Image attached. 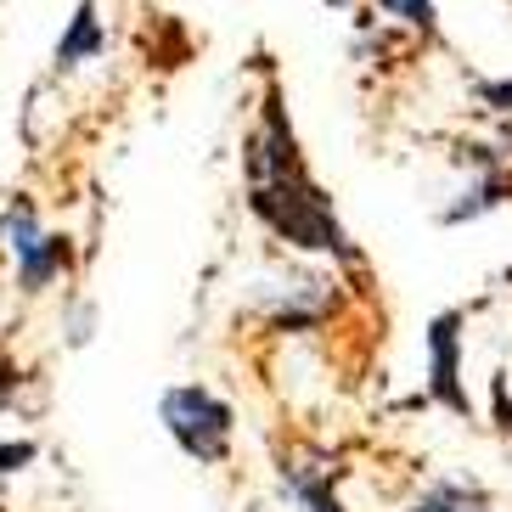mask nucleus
<instances>
[{
	"label": "nucleus",
	"instance_id": "f257e3e1",
	"mask_svg": "<svg viewBox=\"0 0 512 512\" xmlns=\"http://www.w3.org/2000/svg\"><path fill=\"white\" fill-rule=\"evenodd\" d=\"M248 214L254 226L271 242L293 248L304 259H327V265H344V271H366L361 242L349 237L344 214L332 203V192L310 175V181H276V186H248Z\"/></svg>",
	"mask_w": 512,
	"mask_h": 512
},
{
	"label": "nucleus",
	"instance_id": "f03ea898",
	"mask_svg": "<svg viewBox=\"0 0 512 512\" xmlns=\"http://www.w3.org/2000/svg\"><path fill=\"white\" fill-rule=\"evenodd\" d=\"M158 422L169 445L197 467H226L237 451V406L209 383H169L158 394Z\"/></svg>",
	"mask_w": 512,
	"mask_h": 512
},
{
	"label": "nucleus",
	"instance_id": "7ed1b4c3",
	"mask_svg": "<svg viewBox=\"0 0 512 512\" xmlns=\"http://www.w3.org/2000/svg\"><path fill=\"white\" fill-rule=\"evenodd\" d=\"M316 169L304 158V141L293 130V113H287L282 79L265 68V91H259L254 124L242 136V181L248 186H276V181H310Z\"/></svg>",
	"mask_w": 512,
	"mask_h": 512
},
{
	"label": "nucleus",
	"instance_id": "20e7f679",
	"mask_svg": "<svg viewBox=\"0 0 512 512\" xmlns=\"http://www.w3.org/2000/svg\"><path fill=\"white\" fill-rule=\"evenodd\" d=\"M248 310H254V316L265 321V332H276V338H310V332L338 321L344 287H338V276H316V271L276 276V282L254 287Z\"/></svg>",
	"mask_w": 512,
	"mask_h": 512
},
{
	"label": "nucleus",
	"instance_id": "39448f33",
	"mask_svg": "<svg viewBox=\"0 0 512 512\" xmlns=\"http://www.w3.org/2000/svg\"><path fill=\"white\" fill-rule=\"evenodd\" d=\"M467 310L445 304L422 327V394L451 417H473V394H467Z\"/></svg>",
	"mask_w": 512,
	"mask_h": 512
},
{
	"label": "nucleus",
	"instance_id": "423d86ee",
	"mask_svg": "<svg viewBox=\"0 0 512 512\" xmlns=\"http://www.w3.org/2000/svg\"><path fill=\"white\" fill-rule=\"evenodd\" d=\"M462 164L473 169L467 186H456L451 203L434 209V226L439 231H462V226H479L484 214H496L512 203V158L490 141H467L462 147Z\"/></svg>",
	"mask_w": 512,
	"mask_h": 512
},
{
	"label": "nucleus",
	"instance_id": "0eeeda50",
	"mask_svg": "<svg viewBox=\"0 0 512 512\" xmlns=\"http://www.w3.org/2000/svg\"><path fill=\"white\" fill-rule=\"evenodd\" d=\"M276 490L293 512H349V501L338 496V479H332L327 456L310 451H287L276 462Z\"/></svg>",
	"mask_w": 512,
	"mask_h": 512
},
{
	"label": "nucleus",
	"instance_id": "6e6552de",
	"mask_svg": "<svg viewBox=\"0 0 512 512\" xmlns=\"http://www.w3.org/2000/svg\"><path fill=\"white\" fill-rule=\"evenodd\" d=\"M74 237L68 231H46V237L34 242L23 259H12V287L17 299H40V293H51V287L62 282V276H74Z\"/></svg>",
	"mask_w": 512,
	"mask_h": 512
},
{
	"label": "nucleus",
	"instance_id": "1a4fd4ad",
	"mask_svg": "<svg viewBox=\"0 0 512 512\" xmlns=\"http://www.w3.org/2000/svg\"><path fill=\"white\" fill-rule=\"evenodd\" d=\"M107 57V23H102V6L96 0H79L74 17L62 23L57 46H51V74H79L91 62Z\"/></svg>",
	"mask_w": 512,
	"mask_h": 512
},
{
	"label": "nucleus",
	"instance_id": "9d476101",
	"mask_svg": "<svg viewBox=\"0 0 512 512\" xmlns=\"http://www.w3.org/2000/svg\"><path fill=\"white\" fill-rule=\"evenodd\" d=\"M400 512H501L496 496L479 479H434L417 501H406Z\"/></svg>",
	"mask_w": 512,
	"mask_h": 512
},
{
	"label": "nucleus",
	"instance_id": "9b49d317",
	"mask_svg": "<svg viewBox=\"0 0 512 512\" xmlns=\"http://www.w3.org/2000/svg\"><path fill=\"white\" fill-rule=\"evenodd\" d=\"M40 237H46L40 203H34L29 192H12L6 197V209H0V248H6V259H23Z\"/></svg>",
	"mask_w": 512,
	"mask_h": 512
},
{
	"label": "nucleus",
	"instance_id": "f8f14e48",
	"mask_svg": "<svg viewBox=\"0 0 512 512\" xmlns=\"http://www.w3.org/2000/svg\"><path fill=\"white\" fill-rule=\"evenodd\" d=\"M383 12L422 46H439V34H445L439 29V0H383Z\"/></svg>",
	"mask_w": 512,
	"mask_h": 512
},
{
	"label": "nucleus",
	"instance_id": "ddd939ff",
	"mask_svg": "<svg viewBox=\"0 0 512 512\" xmlns=\"http://www.w3.org/2000/svg\"><path fill=\"white\" fill-rule=\"evenodd\" d=\"M91 338H96V299L68 293V299H62V344L68 349H91Z\"/></svg>",
	"mask_w": 512,
	"mask_h": 512
},
{
	"label": "nucleus",
	"instance_id": "4468645a",
	"mask_svg": "<svg viewBox=\"0 0 512 512\" xmlns=\"http://www.w3.org/2000/svg\"><path fill=\"white\" fill-rule=\"evenodd\" d=\"M473 91V102L490 113V119H512V74H484L467 85Z\"/></svg>",
	"mask_w": 512,
	"mask_h": 512
},
{
	"label": "nucleus",
	"instance_id": "2eb2a0df",
	"mask_svg": "<svg viewBox=\"0 0 512 512\" xmlns=\"http://www.w3.org/2000/svg\"><path fill=\"white\" fill-rule=\"evenodd\" d=\"M34 462H40V445H34V439H0V479L29 473Z\"/></svg>",
	"mask_w": 512,
	"mask_h": 512
},
{
	"label": "nucleus",
	"instance_id": "dca6fc26",
	"mask_svg": "<svg viewBox=\"0 0 512 512\" xmlns=\"http://www.w3.org/2000/svg\"><path fill=\"white\" fill-rule=\"evenodd\" d=\"M17 389H23V372H17L12 361H0V411L17 400Z\"/></svg>",
	"mask_w": 512,
	"mask_h": 512
},
{
	"label": "nucleus",
	"instance_id": "f3484780",
	"mask_svg": "<svg viewBox=\"0 0 512 512\" xmlns=\"http://www.w3.org/2000/svg\"><path fill=\"white\" fill-rule=\"evenodd\" d=\"M332 12H355V6H361V0H327Z\"/></svg>",
	"mask_w": 512,
	"mask_h": 512
}]
</instances>
